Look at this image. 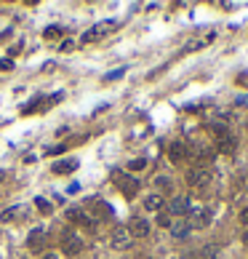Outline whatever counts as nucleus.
<instances>
[{
	"mask_svg": "<svg viewBox=\"0 0 248 259\" xmlns=\"http://www.w3.org/2000/svg\"><path fill=\"white\" fill-rule=\"evenodd\" d=\"M112 30H118V22H112V19H107V22H99V24H94L88 30L86 35H83V43H91V40H99V38H104V35H110Z\"/></svg>",
	"mask_w": 248,
	"mask_h": 259,
	"instance_id": "obj_1",
	"label": "nucleus"
},
{
	"mask_svg": "<svg viewBox=\"0 0 248 259\" xmlns=\"http://www.w3.org/2000/svg\"><path fill=\"white\" fill-rule=\"evenodd\" d=\"M112 179L118 182V187H120V192L126 195V198H134V195L139 192V182L134 176H126L123 171H112Z\"/></svg>",
	"mask_w": 248,
	"mask_h": 259,
	"instance_id": "obj_2",
	"label": "nucleus"
},
{
	"mask_svg": "<svg viewBox=\"0 0 248 259\" xmlns=\"http://www.w3.org/2000/svg\"><path fill=\"white\" fill-rule=\"evenodd\" d=\"M211 179H214V171L206 168V166H198V168L187 171V182L192 187H206V184H211Z\"/></svg>",
	"mask_w": 248,
	"mask_h": 259,
	"instance_id": "obj_3",
	"label": "nucleus"
},
{
	"mask_svg": "<svg viewBox=\"0 0 248 259\" xmlns=\"http://www.w3.org/2000/svg\"><path fill=\"white\" fill-rule=\"evenodd\" d=\"M61 248H64L67 256H75L83 251V238L80 235H75L72 230H64V235H61Z\"/></svg>",
	"mask_w": 248,
	"mask_h": 259,
	"instance_id": "obj_4",
	"label": "nucleus"
},
{
	"mask_svg": "<svg viewBox=\"0 0 248 259\" xmlns=\"http://www.w3.org/2000/svg\"><path fill=\"white\" fill-rule=\"evenodd\" d=\"M131 232H128V227H115V230L110 232V246L112 248H118V251H126L131 248Z\"/></svg>",
	"mask_w": 248,
	"mask_h": 259,
	"instance_id": "obj_5",
	"label": "nucleus"
},
{
	"mask_svg": "<svg viewBox=\"0 0 248 259\" xmlns=\"http://www.w3.org/2000/svg\"><path fill=\"white\" fill-rule=\"evenodd\" d=\"M128 232H131V238H147V235H150V222L142 216H134L128 224Z\"/></svg>",
	"mask_w": 248,
	"mask_h": 259,
	"instance_id": "obj_6",
	"label": "nucleus"
},
{
	"mask_svg": "<svg viewBox=\"0 0 248 259\" xmlns=\"http://www.w3.org/2000/svg\"><path fill=\"white\" fill-rule=\"evenodd\" d=\"M214 32H208V35H198V38H192V40L184 43V54H192V51H200V48H206L208 43L214 40Z\"/></svg>",
	"mask_w": 248,
	"mask_h": 259,
	"instance_id": "obj_7",
	"label": "nucleus"
},
{
	"mask_svg": "<svg viewBox=\"0 0 248 259\" xmlns=\"http://www.w3.org/2000/svg\"><path fill=\"white\" fill-rule=\"evenodd\" d=\"M187 155H190L187 142H171V147H168V158H171L174 163H182Z\"/></svg>",
	"mask_w": 248,
	"mask_h": 259,
	"instance_id": "obj_8",
	"label": "nucleus"
},
{
	"mask_svg": "<svg viewBox=\"0 0 248 259\" xmlns=\"http://www.w3.org/2000/svg\"><path fill=\"white\" fill-rule=\"evenodd\" d=\"M187 216H190V219H187L190 227H206V224H208V219H211L208 208H192Z\"/></svg>",
	"mask_w": 248,
	"mask_h": 259,
	"instance_id": "obj_9",
	"label": "nucleus"
},
{
	"mask_svg": "<svg viewBox=\"0 0 248 259\" xmlns=\"http://www.w3.org/2000/svg\"><path fill=\"white\" fill-rule=\"evenodd\" d=\"M168 211H171V214H176V216H187L190 211H192V206H190V200H187V198L176 195V198L171 200V206H168Z\"/></svg>",
	"mask_w": 248,
	"mask_h": 259,
	"instance_id": "obj_10",
	"label": "nucleus"
},
{
	"mask_svg": "<svg viewBox=\"0 0 248 259\" xmlns=\"http://www.w3.org/2000/svg\"><path fill=\"white\" fill-rule=\"evenodd\" d=\"M67 222H72V224H91V219H88V214L83 208L72 206V208H67Z\"/></svg>",
	"mask_w": 248,
	"mask_h": 259,
	"instance_id": "obj_11",
	"label": "nucleus"
},
{
	"mask_svg": "<svg viewBox=\"0 0 248 259\" xmlns=\"http://www.w3.org/2000/svg\"><path fill=\"white\" fill-rule=\"evenodd\" d=\"M43 240H45V227H35L32 232L27 235V248H40L43 246Z\"/></svg>",
	"mask_w": 248,
	"mask_h": 259,
	"instance_id": "obj_12",
	"label": "nucleus"
},
{
	"mask_svg": "<svg viewBox=\"0 0 248 259\" xmlns=\"http://www.w3.org/2000/svg\"><path fill=\"white\" fill-rule=\"evenodd\" d=\"M190 230H192V227H190L187 219H179V222H174V224H171V235H174L176 240H184V238L190 235Z\"/></svg>",
	"mask_w": 248,
	"mask_h": 259,
	"instance_id": "obj_13",
	"label": "nucleus"
},
{
	"mask_svg": "<svg viewBox=\"0 0 248 259\" xmlns=\"http://www.w3.org/2000/svg\"><path fill=\"white\" fill-rule=\"evenodd\" d=\"M75 168H77V160L75 158H67V160L53 163V174H72Z\"/></svg>",
	"mask_w": 248,
	"mask_h": 259,
	"instance_id": "obj_14",
	"label": "nucleus"
},
{
	"mask_svg": "<svg viewBox=\"0 0 248 259\" xmlns=\"http://www.w3.org/2000/svg\"><path fill=\"white\" fill-rule=\"evenodd\" d=\"M144 208H147V211H158V214H160V208H163V195H158V192L147 195V198H144Z\"/></svg>",
	"mask_w": 248,
	"mask_h": 259,
	"instance_id": "obj_15",
	"label": "nucleus"
},
{
	"mask_svg": "<svg viewBox=\"0 0 248 259\" xmlns=\"http://www.w3.org/2000/svg\"><path fill=\"white\" fill-rule=\"evenodd\" d=\"M21 214V206H11V208H5L3 214H0V222H11V219H16Z\"/></svg>",
	"mask_w": 248,
	"mask_h": 259,
	"instance_id": "obj_16",
	"label": "nucleus"
},
{
	"mask_svg": "<svg viewBox=\"0 0 248 259\" xmlns=\"http://www.w3.org/2000/svg\"><path fill=\"white\" fill-rule=\"evenodd\" d=\"M155 184H158L163 192H171V187H174V182L168 176H158V179H155Z\"/></svg>",
	"mask_w": 248,
	"mask_h": 259,
	"instance_id": "obj_17",
	"label": "nucleus"
},
{
	"mask_svg": "<svg viewBox=\"0 0 248 259\" xmlns=\"http://www.w3.org/2000/svg\"><path fill=\"white\" fill-rule=\"evenodd\" d=\"M45 40H56V38L61 35V27H56V24H53V27H45Z\"/></svg>",
	"mask_w": 248,
	"mask_h": 259,
	"instance_id": "obj_18",
	"label": "nucleus"
},
{
	"mask_svg": "<svg viewBox=\"0 0 248 259\" xmlns=\"http://www.w3.org/2000/svg\"><path fill=\"white\" fill-rule=\"evenodd\" d=\"M200 259H216V246H203L200 248Z\"/></svg>",
	"mask_w": 248,
	"mask_h": 259,
	"instance_id": "obj_19",
	"label": "nucleus"
},
{
	"mask_svg": "<svg viewBox=\"0 0 248 259\" xmlns=\"http://www.w3.org/2000/svg\"><path fill=\"white\" fill-rule=\"evenodd\" d=\"M35 206H37V208H40V211H43V214H51V203H48V200H45V198H37V200H35Z\"/></svg>",
	"mask_w": 248,
	"mask_h": 259,
	"instance_id": "obj_20",
	"label": "nucleus"
},
{
	"mask_svg": "<svg viewBox=\"0 0 248 259\" xmlns=\"http://www.w3.org/2000/svg\"><path fill=\"white\" fill-rule=\"evenodd\" d=\"M158 224H160V227H171V214L160 211V214H158Z\"/></svg>",
	"mask_w": 248,
	"mask_h": 259,
	"instance_id": "obj_21",
	"label": "nucleus"
},
{
	"mask_svg": "<svg viewBox=\"0 0 248 259\" xmlns=\"http://www.w3.org/2000/svg\"><path fill=\"white\" fill-rule=\"evenodd\" d=\"M147 166V160L144 158H136V160H131V168H134V171H142Z\"/></svg>",
	"mask_w": 248,
	"mask_h": 259,
	"instance_id": "obj_22",
	"label": "nucleus"
},
{
	"mask_svg": "<svg viewBox=\"0 0 248 259\" xmlns=\"http://www.w3.org/2000/svg\"><path fill=\"white\" fill-rule=\"evenodd\" d=\"M118 78H123V70H115V72L107 75V80H118Z\"/></svg>",
	"mask_w": 248,
	"mask_h": 259,
	"instance_id": "obj_23",
	"label": "nucleus"
},
{
	"mask_svg": "<svg viewBox=\"0 0 248 259\" xmlns=\"http://www.w3.org/2000/svg\"><path fill=\"white\" fill-rule=\"evenodd\" d=\"M240 222H243V224L248 227V206H246L243 211H240Z\"/></svg>",
	"mask_w": 248,
	"mask_h": 259,
	"instance_id": "obj_24",
	"label": "nucleus"
},
{
	"mask_svg": "<svg viewBox=\"0 0 248 259\" xmlns=\"http://www.w3.org/2000/svg\"><path fill=\"white\" fill-rule=\"evenodd\" d=\"M238 83H240V86H248V72L240 75V78H238Z\"/></svg>",
	"mask_w": 248,
	"mask_h": 259,
	"instance_id": "obj_25",
	"label": "nucleus"
},
{
	"mask_svg": "<svg viewBox=\"0 0 248 259\" xmlns=\"http://www.w3.org/2000/svg\"><path fill=\"white\" fill-rule=\"evenodd\" d=\"M243 243L248 246V227H246V232H243Z\"/></svg>",
	"mask_w": 248,
	"mask_h": 259,
	"instance_id": "obj_26",
	"label": "nucleus"
},
{
	"mask_svg": "<svg viewBox=\"0 0 248 259\" xmlns=\"http://www.w3.org/2000/svg\"><path fill=\"white\" fill-rule=\"evenodd\" d=\"M43 259H56V254H43Z\"/></svg>",
	"mask_w": 248,
	"mask_h": 259,
	"instance_id": "obj_27",
	"label": "nucleus"
},
{
	"mask_svg": "<svg viewBox=\"0 0 248 259\" xmlns=\"http://www.w3.org/2000/svg\"><path fill=\"white\" fill-rule=\"evenodd\" d=\"M3 179H5V174H3V171H0V182H3Z\"/></svg>",
	"mask_w": 248,
	"mask_h": 259,
	"instance_id": "obj_28",
	"label": "nucleus"
}]
</instances>
